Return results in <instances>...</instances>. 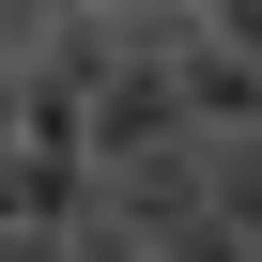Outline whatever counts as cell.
Segmentation results:
<instances>
[{
  "instance_id": "6da1fadb",
  "label": "cell",
  "mask_w": 262,
  "mask_h": 262,
  "mask_svg": "<svg viewBox=\"0 0 262 262\" xmlns=\"http://www.w3.org/2000/svg\"><path fill=\"white\" fill-rule=\"evenodd\" d=\"M185 139H201V123H185V93H170V62H155V47L93 93V170H108V185H123V170H155V155H185Z\"/></svg>"
},
{
  "instance_id": "7a4b0ae2",
  "label": "cell",
  "mask_w": 262,
  "mask_h": 262,
  "mask_svg": "<svg viewBox=\"0 0 262 262\" xmlns=\"http://www.w3.org/2000/svg\"><path fill=\"white\" fill-rule=\"evenodd\" d=\"M155 62H170V93H185V123H201V139H247V123H262V62H231L216 31H170Z\"/></svg>"
},
{
  "instance_id": "3957f363",
  "label": "cell",
  "mask_w": 262,
  "mask_h": 262,
  "mask_svg": "<svg viewBox=\"0 0 262 262\" xmlns=\"http://www.w3.org/2000/svg\"><path fill=\"white\" fill-rule=\"evenodd\" d=\"M201 216L231 247H262V123H247V139H201Z\"/></svg>"
},
{
  "instance_id": "277c9868",
  "label": "cell",
  "mask_w": 262,
  "mask_h": 262,
  "mask_svg": "<svg viewBox=\"0 0 262 262\" xmlns=\"http://www.w3.org/2000/svg\"><path fill=\"white\" fill-rule=\"evenodd\" d=\"M77 16H108V31H139V47H170V31H201V0H77Z\"/></svg>"
},
{
  "instance_id": "5b68a950",
  "label": "cell",
  "mask_w": 262,
  "mask_h": 262,
  "mask_svg": "<svg viewBox=\"0 0 262 262\" xmlns=\"http://www.w3.org/2000/svg\"><path fill=\"white\" fill-rule=\"evenodd\" d=\"M47 16H77V0H0V47H31Z\"/></svg>"
}]
</instances>
